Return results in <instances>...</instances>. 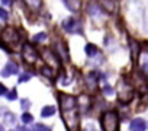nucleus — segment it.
I'll return each mask as SVG.
<instances>
[{"label": "nucleus", "instance_id": "c85d7f7f", "mask_svg": "<svg viewBox=\"0 0 148 131\" xmlns=\"http://www.w3.org/2000/svg\"><path fill=\"white\" fill-rule=\"evenodd\" d=\"M0 131H5V128H3V125H0Z\"/></svg>", "mask_w": 148, "mask_h": 131}, {"label": "nucleus", "instance_id": "dca6fc26", "mask_svg": "<svg viewBox=\"0 0 148 131\" xmlns=\"http://www.w3.org/2000/svg\"><path fill=\"white\" fill-rule=\"evenodd\" d=\"M45 39H47V34H45V32H39V34H36V35L34 37V41H35V42L45 41Z\"/></svg>", "mask_w": 148, "mask_h": 131}, {"label": "nucleus", "instance_id": "6e6552de", "mask_svg": "<svg viewBox=\"0 0 148 131\" xmlns=\"http://www.w3.org/2000/svg\"><path fill=\"white\" fill-rule=\"evenodd\" d=\"M15 73H18V64L13 63V61H9V63L5 66V69H3V72H2V76H3V77H8V76H12V74H15Z\"/></svg>", "mask_w": 148, "mask_h": 131}, {"label": "nucleus", "instance_id": "0eeeda50", "mask_svg": "<svg viewBox=\"0 0 148 131\" xmlns=\"http://www.w3.org/2000/svg\"><path fill=\"white\" fill-rule=\"evenodd\" d=\"M145 128H147V122H145L142 118H135V119H132L131 127H129L131 131H145Z\"/></svg>", "mask_w": 148, "mask_h": 131}, {"label": "nucleus", "instance_id": "412c9836", "mask_svg": "<svg viewBox=\"0 0 148 131\" xmlns=\"http://www.w3.org/2000/svg\"><path fill=\"white\" fill-rule=\"evenodd\" d=\"M9 18V15H8V12L3 9V8H0V19H3V21H6Z\"/></svg>", "mask_w": 148, "mask_h": 131}, {"label": "nucleus", "instance_id": "423d86ee", "mask_svg": "<svg viewBox=\"0 0 148 131\" xmlns=\"http://www.w3.org/2000/svg\"><path fill=\"white\" fill-rule=\"evenodd\" d=\"M2 38L8 44H18L19 42V34L15 28H6L2 34Z\"/></svg>", "mask_w": 148, "mask_h": 131}, {"label": "nucleus", "instance_id": "f8f14e48", "mask_svg": "<svg viewBox=\"0 0 148 131\" xmlns=\"http://www.w3.org/2000/svg\"><path fill=\"white\" fill-rule=\"evenodd\" d=\"M55 114V106H44L42 111H41V115L44 118H49Z\"/></svg>", "mask_w": 148, "mask_h": 131}, {"label": "nucleus", "instance_id": "1a4fd4ad", "mask_svg": "<svg viewBox=\"0 0 148 131\" xmlns=\"http://www.w3.org/2000/svg\"><path fill=\"white\" fill-rule=\"evenodd\" d=\"M129 48H131V57H132V60L136 61L138 57H139V45H138V42H135L134 39H129Z\"/></svg>", "mask_w": 148, "mask_h": 131}, {"label": "nucleus", "instance_id": "5701e85b", "mask_svg": "<svg viewBox=\"0 0 148 131\" xmlns=\"http://www.w3.org/2000/svg\"><path fill=\"white\" fill-rule=\"evenodd\" d=\"M26 5L28 6H31V8H41V2H26Z\"/></svg>", "mask_w": 148, "mask_h": 131}, {"label": "nucleus", "instance_id": "b1692460", "mask_svg": "<svg viewBox=\"0 0 148 131\" xmlns=\"http://www.w3.org/2000/svg\"><path fill=\"white\" fill-rule=\"evenodd\" d=\"M3 95H8V89H6L5 85L0 83V96H3Z\"/></svg>", "mask_w": 148, "mask_h": 131}, {"label": "nucleus", "instance_id": "7ed1b4c3", "mask_svg": "<svg viewBox=\"0 0 148 131\" xmlns=\"http://www.w3.org/2000/svg\"><path fill=\"white\" fill-rule=\"evenodd\" d=\"M60 106L62 112H68V111H74L77 106V98L71 96V95H60Z\"/></svg>", "mask_w": 148, "mask_h": 131}, {"label": "nucleus", "instance_id": "9d476101", "mask_svg": "<svg viewBox=\"0 0 148 131\" xmlns=\"http://www.w3.org/2000/svg\"><path fill=\"white\" fill-rule=\"evenodd\" d=\"M64 5H65V8H68L71 12H79V9H80V6H82V3L79 2V0H65Z\"/></svg>", "mask_w": 148, "mask_h": 131}, {"label": "nucleus", "instance_id": "4be33fe9", "mask_svg": "<svg viewBox=\"0 0 148 131\" xmlns=\"http://www.w3.org/2000/svg\"><path fill=\"white\" fill-rule=\"evenodd\" d=\"M103 92H105V95L109 96V95H113L115 90H113V88H110V86H105V88H103Z\"/></svg>", "mask_w": 148, "mask_h": 131}, {"label": "nucleus", "instance_id": "f03ea898", "mask_svg": "<svg viewBox=\"0 0 148 131\" xmlns=\"http://www.w3.org/2000/svg\"><path fill=\"white\" fill-rule=\"evenodd\" d=\"M62 117H64V121H65V124H67L68 131H77V130H79L80 117H79L77 109L68 111V112H62Z\"/></svg>", "mask_w": 148, "mask_h": 131}, {"label": "nucleus", "instance_id": "6ab92c4d", "mask_svg": "<svg viewBox=\"0 0 148 131\" xmlns=\"http://www.w3.org/2000/svg\"><path fill=\"white\" fill-rule=\"evenodd\" d=\"M6 96H8V99H9V101H15V99L18 98V95H16V90H15V89H13V90H10Z\"/></svg>", "mask_w": 148, "mask_h": 131}, {"label": "nucleus", "instance_id": "cd10ccee", "mask_svg": "<svg viewBox=\"0 0 148 131\" xmlns=\"http://www.w3.org/2000/svg\"><path fill=\"white\" fill-rule=\"evenodd\" d=\"M3 5H6V6H10V5H12V2H3Z\"/></svg>", "mask_w": 148, "mask_h": 131}, {"label": "nucleus", "instance_id": "a211bd4d", "mask_svg": "<svg viewBox=\"0 0 148 131\" xmlns=\"http://www.w3.org/2000/svg\"><path fill=\"white\" fill-rule=\"evenodd\" d=\"M102 6L103 8H108V12H112L113 8L116 6V3H113V2H102Z\"/></svg>", "mask_w": 148, "mask_h": 131}, {"label": "nucleus", "instance_id": "a878e982", "mask_svg": "<svg viewBox=\"0 0 148 131\" xmlns=\"http://www.w3.org/2000/svg\"><path fill=\"white\" fill-rule=\"evenodd\" d=\"M29 105H31V103H29V101H28V99H23V101H22V108H23V109H28V108H29Z\"/></svg>", "mask_w": 148, "mask_h": 131}, {"label": "nucleus", "instance_id": "20e7f679", "mask_svg": "<svg viewBox=\"0 0 148 131\" xmlns=\"http://www.w3.org/2000/svg\"><path fill=\"white\" fill-rule=\"evenodd\" d=\"M42 58H44L45 63L48 64V67H51L52 70H54V69H60L61 63H60V58H58L57 52H54V51L45 48V50L42 51Z\"/></svg>", "mask_w": 148, "mask_h": 131}, {"label": "nucleus", "instance_id": "39448f33", "mask_svg": "<svg viewBox=\"0 0 148 131\" xmlns=\"http://www.w3.org/2000/svg\"><path fill=\"white\" fill-rule=\"evenodd\" d=\"M22 57H23V60L26 63L34 64L38 60V52H36V50L31 44H23V47H22Z\"/></svg>", "mask_w": 148, "mask_h": 131}, {"label": "nucleus", "instance_id": "ddd939ff", "mask_svg": "<svg viewBox=\"0 0 148 131\" xmlns=\"http://www.w3.org/2000/svg\"><path fill=\"white\" fill-rule=\"evenodd\" d=\"M41 73L44 74V76H47V77H54V70L51 69V67H48V66H42L41 67Z\"/></svg>", "mask_w": 148, "mask_h": 131}, {"label": "nucleus", "instance_id": "2eb2a0df", "mask_svg": "<svg viewBox=\"0 0 148 131\" xmlns=\"http://www.w3.org/2000/svg\"><path fill=\"white\" fill-rule=\"evenodd\" d=\"M32 131H51V128L47 127V125H42V124H36V125L32 128Z\"/></svg>", "mask_w": 148, "mask_h": 131}, {"label": "nucleus", "instance_id": "4468645a", "mask_svg": "<svg viewBox=\"0 0 148 131\" xmlns=\"http://www.w3.org/2000/svg\"><path fill=\"white\" fill-rule=\"evenodd\" d=\"M84 51H86V54H87L89 57H93V55L97 52V48H96L93 44H87L86 48H84Z\"/></svg>", "mask_w": 148, "mask_h": 131}, {"label": "nucleus", "instance_id": "aec40b11", "mask_svg": "<svg viewBox=\"0 0 148 131\" xmlns=\"http://www.w3.org/2000/svg\"><path fill=\"white\" fill-rule=\"evenodd\" d=\"M29 79H31V74H29V73H23V74H21L19 82H22V83H23V82H28Z\"/></svg>", "mask_w": 148, "mask_h": 131}, {"label": "nucleus", "instance_id": "393cba45", "mask_svg": "<svg viewBox=\"0 0 148 131\" xmlns=\"http://www.w3.org/2000/svg\"><path fill=\"white\" fill-rule=\"evenodd\" d=\"M142 73H144L145 76H148V61L142 64Z\"/></svg>", "mask_w": 148, "mask_h": 131}, {"label": "nucleus", "instance_id": "9b49d317", "mask_svg": "<svg viewBox=\"0 0 148 131\" xmlns=\"http://www.w3.org/2000/svg\"><path fill=\"white\" fill-rule=\"evenodd\" d=\"M76 25H77V22L74 21L73 18H68V19H65V21L62 22V28H64L65 31H68V32H73Z\"/></svg>", "mask_w": 148, "mask_h": 131}, {"label": "nucleus", "instance_id": "f257e3e1", "mask_svg": "<svg viewBox=\"0 0 148 131\" xmlns=\"http://www.w3.org/2000/svg\"><path fill=\"white\" fill-rule=\"evenodd\" d=\"M100 122H102V130L103 131H116L118 125H119L118 114L113 112V111H108L102 115Z\"/></svg>", "mask_w": 148, "mask_h": 131}, {"label": "nucleus", "instance_id": "bb28decb", "mask_svg": "<svg viewBox=\"0 0 148 131\" xmlns=\"http://www.w3.org/2000/svg\"><path fill=\"white\" fill-rule=\"evenodd\" d=\"M15 119H13V117H12V114H6V122H13Z\"/></svg>", "mask_w": 148, "mask_h": 131}, {"label": "nucleus", "instance_id": "f3484780", "mask_svg": "<svg viewBox=\"0 0 148 131\" xmlns=\"http://www.w3.org/2000/svg\"><path fill=\"white\" fill-rule=\"evenodd\" d=\"M22 121H23L25 124H29V122H32V121H34V117H32L29 112H25V114L22 115Z\"/></svg>", "mask_w": 148, "mask_h": 131}]
</instances>
